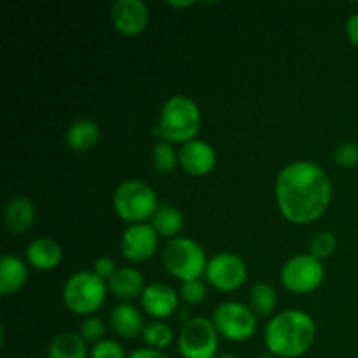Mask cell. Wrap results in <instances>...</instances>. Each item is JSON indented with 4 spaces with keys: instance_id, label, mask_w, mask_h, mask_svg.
Returning a JSON list of instances; mask_svg holds the SVG:
<instances>
[{
    "instance_id": "obj_1",
    "label": "cell",
    "mask_w": 358,
    "mask_h": 358,
    "mask_svg": "<svg viewBox=\"0 0 358 358\" xmlns=\"http://www.w3.org/2000/svg\"><path fill=\"white\" fill-rule=\"evenodd\" d=\"M275 196L287 220L299 226L317 222L331 205V178L317 163L296 161L278 173Z\"/></svg>"
},
{
    "instance_id": "obj_2",
    "label": "cell",
    "mask_w": 358,
    "mask_h": 358,
    "mask_svg": "<svg viewBox=\"0 0 358 358\" xmlns=\"http://www.w3.org/2000/svg\"><path fill=\"white\" fill-rule=\"evenodd\" d=\"M317 338V325L308 313L287 310L266 325V348L280 358H297L308 353Z\"/></svg>"
},
{
    "instance_id": "obj_3",
    "label": "cell",
    "mask_w": 358,
    "mask_h": 358,
    "mask_svg": "<svg viewBox=\"0 0 358 358\" xmlns=\"http://www.w3.org/2000/svg\"><path fill=\"white\" fill-rule=\"evenodd\" d=\"M201 128V112L196 101L185 94H175L164 101L159 124L150 129V135L170 143H187L196 140Z\"/></svg>"
},
{
    "instance_id": "obj_4",
    "label": "cell",
    "mask_w": 358,
    "mask_h": 358,
    "mask_svg": "<svg viewBox=\"0 0 358 358\" xmlns=\"http://www.w3.org/2000/svg\"><path fill=\"white\" fill-rule=\"evenodd\" d=\"M114 210L124 222L145 224V220H152L157 212V194L147 182L138 178H129L117 185L114 192Z\"/></svg>"
},
{
    "instance_id": "obj_5",
    "label": "cell",
    "mask_w": 358,
    "mask_h": 358,
    "mask_svg": "<svg viewBox=\"0 0 358 358\" xmlns=\"http://www.w3.org/2000/svg\"><path fill=\"white\" fill-rule=\"evenodd\" d=\"M161 261L164 269L182 282L199 280L208 266L203 247L191 238H175L168 241L161 254Z\"/></svg>"
},
{
    "instance_id": "obj_6",
    "label": "cell",
    "mask_w": 358,
    "mask_h": 358,
    "mask_svg": "<svg viewBox=\"0 0 358 358\" xmlns=\"http://www.w3.org/2000/svg\"><path fill=\"white\" fill-rule=\"evenodd\" d=\"M108 285L93 271H80L70 276L63 287V303L72 313L90 317L103 306Z\"/></svg>"
},
{
    "instance_id": "obj_7",
    "label": "cell",
    "mask_w": 358,
    "mask_h": 358,
    "mask_svg": "<svg viewBox=\"0 0 358 358\" xmlns=\"http://www.w3.org/2000/svg\"><path fill=\"white\" fill-rule=\"evenodd\" d=\"M177 345L184 358H217L219 332L208 318L192 317L182 325L177 336Z\"/></svg>"
},
{
    "instance_id": "obj_8",
    "label": "cell",
    "mask_w": 358,
    "mask_h": 358,
    "mask_svg": "<svg viewBox=\"0 0 358 358\" xmlns=\"http://www.w3.org/2000/svg\"><path fill=\"white\" fill-rule=\"evenodd\" d=\"M212 322L219 336L227 341L243 343L257 331V315L250 306L236 301L219 304L213 311Z\"/></svg>"
},
{
    "instance_id": "obj_9",
    "label": "cell",
    "mask_w": 358,
    "mask_h": 358,
    "mask_svg": "<svg viewBox=\"0 0 358 358\" xmlns=\"http://www.w3.org/2000/svg\"><path fill=\"white\" fill-rule=\"evenodd\" d=\"M325 269L320 259L311 254L289 259L282 269V282L292 294H310L322 285Z\"/></svg>"
},
{
    "instance_id": "obj_10",
    "label": "cell",
    "mask_w": 358,
    "mask_h": 358,
    "mask_svg": "<svg viewBox=\"0 0 358 358\" xmlns=\"http://www.w3.org/2000/svg\"><path fill=\"white\" fill-rule=\"evenodd\" d=\"M247 264L243 259L236 254H229V252L213 255L205 271L206 282L220 292L238 290L247 282Z\"/></svg>"
},
{
    "instance_id": "obj_11",
    "label": "cell",
    "mask_w": 358,
    "mask_h": 358,
    "mask_svg": "<svg viewBox=\"0 0 358 358\" xmlns=\"http://www.w3.org/2000/svg\"><path fill=\"white\" fill-rule=\"evenodd\" d=\"M159 234L150 224H133L126 227L121 238V252L129 262H145L156 254Z\"/></svg>"
},
{
    "instance_id": "obj_12",
    "label": "cell",
    "mask_w": 358,
    "mask_h": 358,
    "mask_svg": "<svg viewBox=\"0 0 358 358\" xmlns=\"http://www.w3.org/2000/svg\"><path fill=\"white\" fill-rule=\"evenodd\" d=\"M110 20L119 34L135 37L149 24V7L143 0H117L112 6Z\"/></svg>"
},
{
    "instance_id": "obj_13",
    "label": "cell",
    "mask_w": 358,
    "mask_h": 358,
    "mask_svg": "<svg viewBox=\"0 0 358 358\" xmlns=\"http://www.w3.org/2000/svg\"><path fill=\"white\" fill-rule=\"evenodd\" d=\"M178 161L185 173L192 177H205L212 173L217 164V152L210 143L203 140H192L178 150Z\"/></svg>"
},
{
    "instance_id": "obj_14",
    "label": "cell",
    "mask_w": 358,
    "mask_h": 358,
    "mask_svg": "<svg viewBox=\"0 0 358 358\" xmlns=\"http://www.w3.org/2000/svg\"><path fill=\"white\" fill-rule=\"evenodd\" d=\"M140 299H142V308L145 310V313L156 318V320L171 317V315L180 310L178 308L180 294L173 287L166 285V283L156 282L147 285Z\"/></svg>"
},
{
    "instance_id": "obj_15",
    "label": "cell",
    "mask_w": 358,
    "mask_h": 358,
    "mask_svg": "<svg viewBox=\"0 0 358 358\" xmlns=\"http://www.w3.org/2000/svg\"><path fill=\"white\" fill-rule=\"evenodd\" d=\"M24 257L31 268L38 271H51L62 262L63 250L51 238H37L27 247Z\"/></svg>"
},
{
    "instance_id": "obj_16",
    "label": "cell",
    "mask_w": 358,
    "mask_h": 358,
    "mask_svg": "<svg viewBox=\"0 0 358 358\" xmlns=\"http://www.w3.org/2000/svg\"><path fill=\"white\" fill-rule=\"evenodd\" d=\"M35 205L24 196H14L3 208V222L13 234L27 233L35 222Z\"/></svg>"
},
{
    "instance_id": "obj_17",
    "label": "cell",
    "mask_w": 358,
    "mask_h": 358,
    "mask_svg": "<svg viewBox=\"0 0 358 358\" xmlns=\"http://www.w3.org/2000/svg\"><path fill=\"white\" fill-rule=\"evenodd\" d=\"M145 287V278L135 268H119L115 275L108 280V290L117 299L122 301H131L136 299V297H142Z\"/></svg>"
},
{
    "instance_id": "obj_18",
    "label": "cell",
    "mask_w": 358,
    "mask_h": 358,
    "mask_svg": "<svg viewBox=\"0 0 358 358\" xmlns=\"http://www.w3.org/2000/svg\"><path fill=\"white\" fill-rule=\"evenodd\" d=\"M110 327L117 336L124 339H133L143 332V317L140 310L133 304L122 303L115 306L110 313Z\"/></svg>"
},
{
    "instance_id": "obj_19",
    "label": "cell",
    "mask_w": 358,
    "mask_h": 358,
    "mask_svg": "<svg viewBox=\"0 0 358 358\" xmlns=\"http://www.w3.org/2000/svg\"><path fill=\"white\" fill-rule=\"evenodd\" d=\"M27 280V262L17 255H3L0 261V292L3 296H13L23 289Z\"/></svg>"
},
{
    "instance_id": "obj_20",
    "label": "cell",
    "mask_w": 358,
    "mask_h": 358,
    "mask_svg": "<svg viewBox=\"0 0 358 358\" xmlns=\"http://www.w3.org/2000/svg\"><path fill=\"white\" fill-rule=\"evenodd\" d=\"M100 140V128L93 119H79L65 133V143L73 152L91 150Z\"/></svg>"
},
{
    "instance_id": "obj_21",
    "label": "cell",
    "mask_w": 358,
    "mask_h": 358,
    "mask_svg": "<svg viewBox=\"0 0 358 358\" xmlns=\"http://www.w3.org/2000/svg\"><path fill=\"white\" fill-rule=\"evenodd\" d=\"M48 358H87L86 341L79 334L63 332L49 345Z\"/></svg>"
},
{
    "instance_id": "obj_22",
    "label": "cell",
    "mask_w": 358,
    "mask_h": 358,
    "mask_svg": "<svg viewBox=\"0 0 358 358\" xmlns=\"http://www.w3.org/2000/svg\"><path fill=\"white\" fill-rule=\"evenodd\" d=\"M150 226L154 227V231L161 238L175 240L182 231V227H184V217H182V213L175 206L159 205L157 212L154 213L152 220H150Z\"/></svg>"
},
{
    "instance_id": "obj_23",
    "label": "cell",
    "mask_w": 358,
    "mask_h": 358,
    "mask_svg": "<svg viewBox=\"0 0 358 358\" xmlns=\"http://www.w3.org/2000/svg\"><path fill=\"white\" fill-rule=\"evenodd\" d=\"M278 296L275 287L269 283H255L250 290V308L257 317H269L276 310Z\"/></svg>"
},
{
    "instance_id": "obj_24",
    "label": "cell",
    "mask_w": 358,
    "mask_h": 358,
    "mask_svg": "<svg viewBox=\"0 0 358 358\" xmlns=\"http://www.w3.org/2000/svg\"><path fill=\"white\" fill-rule=\"evenodd\" d=\"M150 161H152L154 170L159 171V173H173L175 168L180 164V161H178V152L173 149V145H171L170 142H164V140H159V142L152 147Z\"/></svg>"
},
{
    "instance_id": "obj_25",
    "label": "cell",
    "mask_w": 358,
    "mask_h": 358,
    "mask_svg": "<svg viewBox=\"0 0 358 358\" xmlns=\"http://www.w3.org/2000/svg\"><path fill=\"white\" fill-rule=\"evenodd\" d=\"M143 343L147 345V348H154V350H161L163 352L164 348L173 343V331L171 327H168L164 322H150L142 332Z\"/></svg>"
},
{
    "instance_id": "obj_26",
    "label": "cell",
    "mask_w": 358,
    "mask_h": 358,
    "mask_svg": "<svg viewBox=\"0 0 358 358\" xmlns=\"http://www.w3.org/2000/svg\"><path fill=\"white\" fill-rule=\"evenodd\" d=\"M336 247H338V240L331 231H320V233L313 234L310 241V252L313 257L317 259H327L334 254Z\"/></svg>"
},
{
    "instance_id": "obj_27",
    "label": "cell",
    "mask_w": 358,
    "mask_h": 358,
    "mask_svg": "<svg viewBox=\"0 0 358 358\" xmlns=\"http://www.w3.org/2000/svg\"><path fill=\"white\" fill-rule=\"evenodd\" d=\"M180 297L189 306L201 304L206 299V283L203 280H191V282H182Z\"/></svg>"
},
{
    "instance_id": "obj_28",
    "label": "cell",
    "mask_w": 358,
    "mask_h": 358,
    "mask_svg": "<svg viewBox=\"0 0 358 358\" xmlns=\"http://www.w3.org/2000/svg\"><path fill=\"white\" fill-rule=\"evenodd\" d=\"M79 336L84 339L86 343H96L103 341V336H105V324L100 320V318H94L90 317L80 324V331Z\"/></svg>"
},
{
    "instance_id": "obj_29",
    "label": "cell",
    "mask_w": 358,
    "mask_h": 358,
    "mask_svg": "<svg viewBox=\"0 0 358 358\" xmlns=\"http://www.w3.org/2000/svg\"><path fill=\"white\" fill-rule=\"evenodd\" d=\"M91 358H126L124 348L114 339H103L91 350Z\"/></svg>"
},
{
    "instance_id": "obj_30",
    "label": "cell",
    "mask_w": 358,
    "mask_h": 358,
    "mask_svg": "<svg viewBox=\"0 0 358 358\" xmlns=\"http://www.w3.org/2000/svg\"><path fill=\"white\" fill-rule=\"evenodd\" d=\"M334 161L343 168H355L358 164V145L345 142L334 150Z\"/></svg>"
},
{
    "instance_id": "obj_31",
    "label": "cell",
    "mask_w": 358,
    "mask_h": 358,
    "mask_svg": "<svg viewBox=\"0 0 358 358\" xmlns=\"http://www.w3.org/2000/svg\"><path fill=\"white\" fill-rule=\"evenodd\" d=\"M117 268H115V262L114 259L110 257H100L94 261L93 264V273L94 275L100 276L101 280H110L112 276L115 275Z\"/></svg>"
},
{
    "instance_id": "obj_32",
    "label": "cell",
    "mask_w": 358,
    "mask_h": 358,
    "mask_svg": "<svg viewBox=\"0 0 358 358\" xmlns=\"http://www.w3.org/2000/svg\"><path fill=\"white\" fill-rule=\"evenodd\" d=\"M128 358H170L164 352L161 350H154V348H142V350H135Z\"/></svg>"
},
{
    "instance_id": "obj_33",
    "label": "cell",
    "mask_w": 358,
    "mask_h": 358,
    "mask_svg": "<svg viewBox=\"0 0 358 358\" xmlns=\"http://www.w3.org/2000/svg\"><path fill=\"white\" fill-rule=\"evenodd\" d=\"M346 34H348L350 42H352L355 48H358V13L350 17L348 27H346Z\"/></svg>"
},
{
    "instance_id": "obj_34",
    "label": "cell",
    "mask_w": 358,
    "mask_h": 358,
    "mask_svg": "<svg viewBox=\"0 0 358 358\" xmlns=\"http://www.w3.org/2000/svg\"><path fill=\"white\" fill-rule=\"evenodd\" d=\"M168 6L175 7V9H187V7L194 6V2H175V0H170V2H168Z\"/></svg>"
},
{
    "instance_id": "obj_35",
    "label": "cell",
    "mask_w": 358,
    "mask_h": 358,
    "mask_svg": "<svg viewBox=\"0 0 358 358\" xmlns=\"http://www.w3.org/2000/svg\"><path fill=\"white\" fill-rule=\"evenodd\" d=\"M259 358H280V357H276L275 353H271V352H268V353H261V355H259Z\"/></svg>"
},
{
    "instance_id": "obj_36",
    "label": "cell",
    "mask_w": 358,
    "mask_h": 358,
    "mask_svg": "<svg viewBox=\"0 0 358 358\" xmlns=\"http://www.w3.org/2000/svg\"><path fill=\"white\" fill-rule=\"evenodd\" d=\"M217 358H240V357L234 355V353H222V355H219Z\"/></svg>"
}]
</instances>
